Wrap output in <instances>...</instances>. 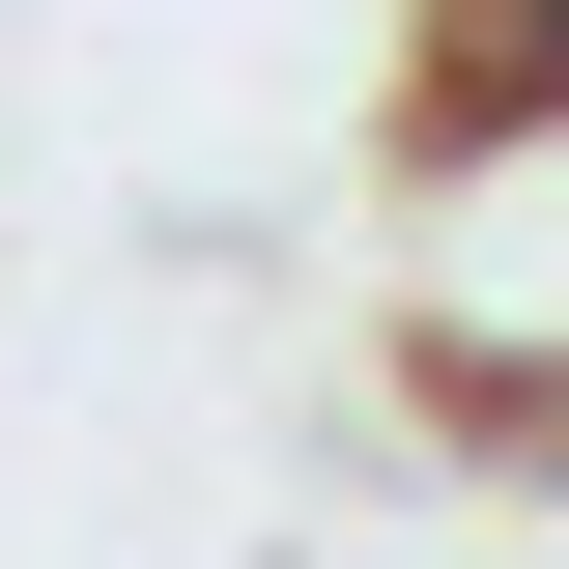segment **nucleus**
I'll use <instances>...</instances> for the list:
<instances>
[{
  "label": "nucleus",
  "mask_w": 569,
  "mask_h": 569,
  "mask_svg": "<svg viewBox=\"0 0 569 569\" xmlns=\"http://www.w3.org/2000/svg\"><path fill=\"white\" fill-rule=\"evenodd\" d=\"M485 456H512V485H569V399H512V427H485Z\"/></svg>",
  "instance_id": "obj_2"
},
{
  "label": "nucleus",
  "mask_w": 569,
  "mask_h": 569,
  "mask_svg": "<svg viewBox=\"0 0 569 569\" xmlns=\"http://www.w3.org/2000/svg\"><path fill=\"white\" fill-rule=\"evenodd\" d=\"M399 370H427L456 427L569 399V86L427 114V171H399Z\"/></svg>",
  "instance_id": "obj_1"
}]
</instances>
